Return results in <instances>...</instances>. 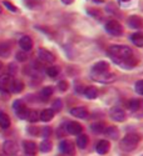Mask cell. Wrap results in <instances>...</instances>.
<instances>
[{"label": "cell", "instance_id": "1", "mask_svg": "<svg viewBox=\"0 0 143 156\" xmlns=\"http://www.w3.org/2000/svg\"><path fill=\"white\" fill-rule=\"evenodd\" d=\"M108 51L112 55L114 61H119V60H123L127 58H131L133 55L132 49L126 45H111Z\"/></svg>", "mask_w": 143, "mask_h": 156}, {"label": "cell", "instance_id": "2", "mask_svg": "<svg viewBox=\"0 0 143 156\" xmlns=\"http://www.w3.org/2000/svg\"><path fill=\"white\" fill-rule=\"evenodd\" d=\"M139 141H141V135H139V134L129 133V134H127V135L119 141V147H121L123 151L131 152V151H133V150L138 146Z\"/></svg>", "mask_w": 143, "mask_h": 156}, {"label": "cell", "instance_id": "3", "mask_svg": "<svg viewBox=\"0 0 143 156\" xmlns=\"http://www.w3.org/2000/svg\"><path fill=\"white\" fill-rule=\"evenodd\" d=\"M92 79L100 83V84H112L115 81V74L113 73H100V74H92Z\"/></svg>", "mask_w": 143, "mask_h": 156}, {"label": "cell", "instance_id": "4", "mask_svg": "<svg viewBox=\"0 0 143 156\" xmlns=\"http://www.w3.org/2000/svg\"><path fill=\"white\" fill-rule=\"evenodd\" d=\"M106 30L111 35H114V36H119L123 34V27L121 25V23L117 20H109L106 24Z\"/></svg>", "mask_w": 143, "mask_h": 156}, {"label": "cell", "instance_id": "5", "mask_svg": "<svg viewBox=\"0 0 143 156\" xmlns=\"http://www.w3.org/2000/svg\"><path fill=\"white\" fill-rule=\"evenodd\" d=\"M109 115L111 118L114 120V121H118V122H123L126 120V112L122 108L119 106H113L109 110Z\"/></svg>", "mask_w": 143, "mask_h": 156}, {"label": "cell", "instance_id": "6", "mask_svg": "<svg viewBox=\"0 0 143 156\" xmlns=\"http://www.w3.org/2000/svg\"><path fill=\"white\" fill-rule=\"evenodd\" d=\"M59 147H60V151L66 155H69V156L75 155V145L70 140H63L59 144Z\"/></svg>", "mask_w": 143, "mask_h": 156}, {"label": "cell", "instance_id": "7", "mask_svg": "<svg viewBox=\"0 0 143 156\" xmlns=\"http://www.w3.org/2000/svg\"><path fill=\"white\" fill-rule=\"evenodd\" d=\"M13 109H14V111L17 112V115L19 116L20 119H25L27 112H28V109H27V105H25L24 101L17 100L14 104H13Z\"/></svg>", "mask_w": 143, "mask_h": 156}, {"label": "cell", "instance_id": "8", "mask_svg": "<svg viewBox=\"0 0 143 156\" xmlns=\"http://www.w3.org/2000/svg\"><path fill=\"white\" fill-rule=\"evenodd\" d=\"M38 56L43 62H47V64H53L55 61V55L51 54L49 50H45V49H39L38 51Z\"/></svg>", "mask_w": 143, "mask_h": 156}, {"label": "cell", "instance_id": "9", "mask_svg": "<svg viewBox=\"0 0 143 156\" xmlns=\"http://www.w3.org/2000/svg\"><path fill=\"white\" fill-rule=\"evenodd\" d=\"M66 130H67V133L70 134V135H79V134H82V131H83V126H82L79 122L69 121V122H67Z\"/></svg>", "mask_w": 143, "mask_h": 156}, {"label": "cell", "instance_id": "10", "mask_svg": "<svg viewBox=\"0 0 143 156\" xmlns=\"http://www.w3.org/2000/svg\"><path fill=\"white\" fill-rule=\"evenodd\" d=\"M13 76L10 74H3L0 75V90L3 91H6V90H10L11 83H13Z\"/></svg>", "mask_w": 143, "mask_h": 156}, {"label": "cell", "instance_id": "11", "mask_svg": "<svg viewBox=\"0 0 143 156\" xmlns=\"http://www.w3.org/2000/svg\"><path fill=\"white\" fill-rule=\"evenodd\" d=\"M3 150H4V152L6 155L13 156V155H15L18 152V145H17V142H14V141L6 140L3 144Z\"/></svg>", "mask_w": 143, "mask_h": 156}, {"label": "cell", "instance_id": "12", "mask_svg": "<svg viewBox=\"0 0 143 156\" xmlns=\"http://www.w3.org/2000/svg\"><path fill=\"white\" fill-rule=\"evenodd\" d=\"M70 114L74 116V118H78V119H88L89 118V112H88V110L84 106L73 108L70 110Z\"/></svg>", "mask_w": 143, "mask_h": 156}, {"label": "cell", "instance_id": "13", "mask_svg": "<svg viewBox=\"0 0 143 156\" xmlns=\"http://www.w3.org/2000/svg\"><path fill=\"white\" fill-rule=\"evenodd\" d=\"M23 147H24L25 154L29 155V156H34V155L36 154V151H38L36 144H35L34 141H29V140H27V141L23 142Z\"/></svg>", "mask_w": 143, "mask_h": 156}, {"label": "cell", "instance_id": "14", "mask_svg": "<svg viewBox=\"0 0 143 156\" xmlns=\"http://www.w3.org/2000/svg\"><path fill=\"white\" fill-rule=\"evenodd\" d=\"M19 46L21 48L23 51H30L32 48H33V40H32V37L28 36V35H25L23 37H20V40H19Z\"/></svg>", "mask_w": 143, "mask_h": 156}, {"label": "cell", "instance_id": "15", "mask_svg": "<svg viewBox=\"0 0 143 156\" xmlns=\"http://www.w3.org/2000/svg\"><path fill=\"white\" fill-rule=\"evenodd\" d=\"M109 149H111V144H109L108 140H100L98 144H97V146H96V150H97V152H98L99 155H106V154H108Z\"/></svg>", "mask_w": 143, "mask_h": 156}, {"label": "cell", "instance_id": "16", "mask_svg": "<svg viewBox=\"0 0 143 156\" xmlns=\"http://www.w3.org/2000/svg\"><path fill=\"white\" fill-rule=\"evenodd\" d=\"M109 71V62L107 61H98L93 66V73L94 74H100V73H107Z\"/></svg>", "mask_w": 143, "mask_h": 156}, {"label": "cell", "instance_id": "17", "mask_svg": "<svg viewBox=\"0 0 143 156\" xmlns=\"http://www.w3.org/2000/svg\"><path fill=\"white\" fill-rule=\"evenodd\" d=\"M128 24L131 28H134V29H142L143 28V19L138 15H133L128 19Z\"/></svg>", "mask_w": 143, "mask_h": 156}, {"label": "cell", "instance_id": "18", "mask_svg": "<svg viewBox=\"0 0 143 156\" xmlns=\"http://www.w3.org/2000/svg\"><path fill=\"white\" fill-rule=\"evenodd\" d=\"M54 114L55 112L51 109H45V110H43L40 112V115H39V119H40L42 121H44V122H48V121H50L51 119L54 118Z\"/></svg>", "mask_w": 143, "mask_h": 156}, {"label": "cell", "instance_id": "19", "mask_svg": "<svg viewBox=\"0 0 143 156\" xmlns=\"http://www.w3.org/2000/svg\"><path fill=\"white\" fill-rule=\"evenodd\" d=\"M89 144V137L85 134H79V136L77 137V146L79 149H85Z\"/></svg>", "mask_w": 143, "mask_h": 156}, {"label": "cell", "instance_id": "20", "mask_svg": "<svg viewBox=\"0 0 143 156\" xmlns=\"http://www.w3.org/2000/svg\"><path fill=\"white\" fill-rule=\"evenodd\" d=\"M11 53V45L9 43L0 44V58H8Z\"/></svg>", "mask_w": 143, "mask_h": 156}, {"label": "cell", "instance_id": "21", "mask_svg": "<svg viewBox=\"0 0 143 156\" xmlns=\"http://www.w3.org/2000/svg\"><path fill=\"white\" fill-rule=\"evenodd\" d=\"M23 89H24V84H23V81H20V80H13L11 86H10V90H11L13 93L19 94V93L23 91Z\"/></svg>", "mask_w": 143, "mask_h": 156}, {"label": "cell", "instance_id": "22", "mask_svg": "<svg viewBox=\"0 0 143 156\" xmlns=\"http://www.w3.org/2000/svg\"><path fill=\"white\" fill-rule=\"evenodd\" d=\"M84 95L88 99H96L98 96V90L94 86H88L87 89H84Z\"/></svg>", "mask_w": 143, "mask_h": 156}, {"label": "cell", "instance_id": "23", "mask_svg": "<svg viewBox=\"0 0 143 156\" xmlns=\"http://www.w3.org/2000/svg\"><path fill=\"white\" fill-rule=\"evenodd\" d=\"M0 126L3 129H8L10 126V118L8 116V114L5 112H0Z\"/></svg>", "mask_w": 143, "mask_h": 156}, {"label": "cell", "instance_id": "24", "mask_svg": "<svg viewBox=\"0 0 143 156\" xmlns=\"http://www.w3.org/2000/svg\"><path fill=\"white\" fill-rule=\"evenodd\" d=\"M51 147H53V144H51V141L49 139L43 140L40 146H39V149H40L42 152H50L51 151Z\"/></svg>", "mask_w": 143, "mask_h": 156}, {"label": "cell", "instance_id": "25", "mask_svg": "<svg viewBox=\"0 0 143 156\" xmlns=\"http://www.w3.org/2000/svg\"><path fill=\"white\" fill-rule=\"evenodd\" d=\"M104 133H106V134H107L109 137H112V139L118 137V135H119L118 129H117V127H114V126H108V127L104 130Z\"/></svg>", "mask_w": 143, "mask_h": 156}, {"label": "cell", "instance_id": "26", "mask_svg": "<svg viewBox=\"0 0 143 156\" xmlns=\"http://www.w3.org/2000/svg\"><path fill=\"white\" fill-rule=\"evenodd\" d=\"M25 119H27L28 121H30V122H35V121L39 120V114L35 110H28Z\"/></svg>", "mask_w": 143, "mask_h": 156}, {"label": "cell", "instance_id": "27", "mask_svg": "<svg viewBox=\"0 0 143 156\" xmlns=\"http://www.w3.org/2000/svg\"><path fill=\"white\" fill-rule=\"evenodd\" d=\"M47 74L50 76V77H55L60 74V66L58 65H53V66H50L47 69Z\"/></svg>", "mask_w": 143, "mask_h": 156}, {"label": "cell", "instance_id": "28", "mask_svg": "<svg viewBox=\"0 0 143 156\" xmlns=\"http://www.w3.org/2000/svg\"><path fill=\"white\" fill-rule=\"evenodd\" d=\"M132 41L137 46H143V33H136L132 35Z\"/></svg>", "mask_w": 143, "mask_h": 156}, {"label": "cell", "instance_id": "29", "mask_svg": "<svg viewBox=\"0 0 143 156\" xmlns=\"http://www.w3.org/2000/svg\"><path fill=\"white\" fill-rule=\"evenodd\" d=\"M53 94H54V87H53V86H45V87L42 90V96H43L45 100L49 99Z\"/></svg>", "mask_w": 143, "mask_h": 156}, {"label": "cell", "instance_id": "30", "mask_svg": "<svg viewBox=\"0 0 143 156\" xmlns=\"http://www.w3.org/2000/svg\"><path fill=\"white\" fill-rule=\"evenodd\" d=\"M92 130L96 133V134H100V133H104L106 130V125L103 122H96L92 125Z\"/></svg>", "mask_w": 143, "mask_h": 156}, {"label": "cell", "instance_id": "31", "mask_svg": "<svg viewBox=\"0 0 143 156\" xmlns=\"http://www.w3.org/2000/svg\"><path fill=\"white\" fill-rule=\"evenodd\" d=\"M128 108L131 109L132 111L139 110V109H141V101H139V100H136V99L131 100V101H129V104H128Z\"/></svg>", "mask_w": 143, "mask_h": 156}, {"label": "cell", "instance_id": "32", "mask_svg": "<svg viewBox=\"0 0 143 156\" xmlns=\"http://www.w3.org/2000/svg\"><path fill=\"white\" fill-rule=\"evenodd\" d=\"M62 108H63V102H62V100H59V99H57L54 102H53V110L54 112H59L60 110H62Z\"/></svg>", "mask_w": 143, "mask_h": 156}, {"label": "cell", "instance_id": "33", "mask_svg": "<svg viewBox=\"0 0 143 156\" xmlns=\"http://www.w3.org/2000/svg\"><path fill=\"white\" fill-rule=\"evenodd\" d=\"M68 86H69V84H68V81H66V80H62V81L58 83V89L60 90V91H67Z\"/></svg>", "mask_w": 143, "mask_h": 156}, {"label": "cell", "instance_id": "34", "mask_svg": "<svg viewBox=\"0 0 143 156\" xmlns=\"http://www.w3.org/2000/svg\"><path fill=\"white\" fill-rule=\"evenodd\" d=\"M134 90H136L138 94L143 95V80H138V81L136 83V85H134Z\"/></svg>", "mask_w": 143, "mask_h": 156}, {"label": "cell", "instance_id": "35", "mask_svg": "<svg viewBox=\"0 0 143 156\" xmlns=\"http://www.w3.org/2000/svg\"><path fill=\"white\" fill-rule=\"evenodd\" d=\"M27 59H28V55H27L25 51H20V53L17 54V60L18 61H27Z\"/></svg>", "mask_w": 143, "mask_h": 156}, {"label": "cell", "instance_id": "36", "mask_svg": "<svg viewBox=\"0 0 143 156\" xmlns=\"http://www.w3.org/2000/svg\"><path fill=\"white\" fill-rule=\"evenodd\" d=\"M3 4H4V5H5L10 11H14V12H15V11L18 10V9H17V6H15L14 4H11L10 2H8V0H4V3H3Z\"/></svg>", "mask_w": 143, "mask_h": 156}, {"label": "cell", "instance_id": "37", "mask_svg": "<svg viewBox=\"0 0 143 156\" xmlns=\"http://www.w3.org/2000/svg\"><path fill=\"white\" fill-rule=\"evenodd\" d=\"M40 134L43 135V137L48 139V137L50 136V134H51V129H50V127H43V130L40 131Z\"/></svg>", "mask_w": 143, "mask_h": 156}, {"label": "cell", "instance_id": "38", "mask_svg": "<svg viewBox=\"0 0 143 156\" xmlns=\"http://www.w3.org/2000/svg\"><path fill=\"white\" fill-rule=\"evenodd\" d=\"M24 3H25V5L29 6L30 9H33V8L35 6V4H36L35 0H24Z\"/></svg>", "mask_w": 143, "mask_h": 156}, {"label": "cell", "instance_id": "39", "mask_svg": "<svg viewBox=\"0 0 143 156\" xmlns=\"http://www.w3.org/2000/svg\"><path fill=\"white\" fill-rule=\"evenodd\" d=\"M29 133H30V134H33V135H38V134H40V131H39V129H36V127H30V129H29Z\"/></svg>", "mask_w": 143, "mask_h": 156}, {"label": "cell", "instance_id": "40", "mask_svg": "<svg viewBox=\"0 0 143 156\" xmlns=\"http://www.w3.org/2000/svg\"><path fill=\"white\" fill-rule=\"evenodd\" d=\"M2 66H3V65H2V62H0V69H2Z\"/></svg>", "mask_w": 143, "mask_h": 156}, {"label": "cell", "instance_id": "41", "mask_svg": "<svg viewBox=\"0 0 143 156\" xmlns=\"http://www.w3.org/2000/svg\"><path fill=\"white\" fill-rule=\"evenodd\" d=\"M0 12H2V6H0Z\"/></svg>", "mask_w": 143, "mask_h": 156}]
</instances>
